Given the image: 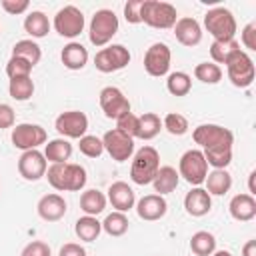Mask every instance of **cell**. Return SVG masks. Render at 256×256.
<instances>
[{"label":"cell","mask_w":256,"mask_h":256,"mask_svg":"<svg viewBox=\"0 0 256 256\" xmlns=\"http://www.w3.org/2000/svg\"><path fill=\"white\" fill-rule=\"evenodd\" d=\"M102 144H104V150L110 154V158L116 162H126L134 154V138L120 132L118 128L108 130L102 136Z\"/></svg>","instance_id":"7c38bea8"},{"label":"cell","mask_w":256,"mask_h":256,"mask_svg":"<svg viewBox=\"0 0 256 256\" xmlns=\"http://www.w3.org/2000/svg\"><path fill=\"white\" fill-rule=\"evenodd\" d=\"M58 256H86V250H84V246H80L76 242H68L60 248Z\"/></svg>","instance_id":"7dc6e473"},{"label":"cell","mask_w":256,"mask_h":256,"mask_svg":"<svg viewBox=\"0 0 256 256\" xmlns=\"http://www.w3.org/2000/svg\"><path fill=\"white\" fill-rule=\"evenodd\" d=\"M44 158L46 162H52V164H62V162H68L70 156H72V144L66 140V138H54L46 144L44 148Z\"/></svg>","instance_id":"484cf974"},{"label":"cell","mask_w":256,"mask_h":256,"mask_svg":"<svg viewBox=\"0 0 256 256\" xmlns=\"http://www.w3.org/2000/svg\"><path fill=\"white\" fill-rule=\"evenodd\" d=\"M74 232L82 242H94L102 232V222H98L96 216H82L74 224Z\"/></svg>","instance_id":"83f0119b"},{"label":"cell","mask_w":256,"mask_h":256,"mask_svg":"<svg viewBox=\"0 0 256 256\" xmlns=\"http://www.w3.org/2000/svg\"><path fill=\"white\" fill-rule=\"evenodd\" d=\"M178 174L192 186L204 184V180L208 176V164H206L202 150H196V148L186 150L178 162Z\"/></svg>","instance_id":"ba28073f"},{"label":"cell","mask_w":256,"mask_h":256,"mask_svg":"<svg viewBox=\"0 0 256 256\" xmlns=\"http://www.w3.org/2000/svg\"><path fill=\"white\" fill-rule=\"evenodd\" d=\"M134 206H136L138 216H140L142 220H146V222L160 220V218H164L166 212H168V202H166L164 196H160V194H146V196H142Z\"/></svg>","instance_id":"e0dca14e"},{"label":"cell","mask_w":256,"mask_h":256,"mask_svg":"<svg viewBox=\"0 0 256 256\" xmlns=\"http://www.w3.org/2000/svg\"><path fill=\"white\" fill-rule=\"evenodd\" d=\"M178 182H180V174H178V170L174 166H160L158 172H156V176H154V180H152L154 190L160 196L174 192L176 186H178Z\"/></svg>","instance_id":"cb8c5ba5"},{"label":"cell","mask_w":256,"mask_h":256,"mask_svg":"<svg viewBox=\"0 0 256 256\" xmlns=\"http://www.w3.org/2000/svg\"><path fill=\"white\" fill-rule=\"evenodd\" d=\"M230 216L238 222H250L256 216V198L250 194H236L228 204Z\"/></svg>","instance_id":"7402d4cb"},{"label":"cell","mask_w":256,"mask_h":256,"mask_svg":"<svg viewBox=\"0 0 256 256\" xmlns=\"http://www.w3.org/2000/svg\"><path fill=\"white\" fill-rule=\"evenodd\" d=\"M240 50V44L236 40H214L210 46V56L214 64H226V60Z\"/></svg>","instance_id":"836d02e7"},{"label":"cell","mask_w":256,"mask_h":256,"mask_svg":"<svg viewBox=\"0 0 256 256\" xmlns=\"http://www.w3.org/2000/svg\"><path fill=\"white\" fill-rule=\"evenodd\" d=\"M170 60H172V52H170L168 44L154 42L144 54V70L154 78L166 76L170 70Z\"/></svg>","instance_id":"5bb4252c"},{"label":"cell","mask_w":256,"mask_h":256,"mask_svg":"<svg viewBox=\"0 0 256 256\" xmlns=\"http://www.w3.org/2000/svg\"><path fill=\"white\" fill-rule=\"evenodd\" d=\"M160 168V154L156 148L152 146H142L134 158H132V166H130V178L134 184L138 186H146L152 184L156 172Z\"/></svg>","instance_id":"3957f363"},{"label":"cell","mask_w":256,"mask_h":256,"mask_svg":"<svg viewBox=\"0 0 256 256\" xmlns=\"http://www.w3.org/2000/svg\"><path fill=\"white\" fill-rule=\"evenodd\" d=\"M12 144L14 148L26 152V150H38L40 144H46L48 136L46 130L40 124H30V122H22L18 126L12 128Z\"/></svg>","instance_id":"30bf717a"},{"label":"cell","mask_w":256,"mask_h":256,"mask_svg":"<svg viewBox=\"0 0 256 256\" xmlns=\"http://www.w3.org/2000/svg\"><path fill=\"white\" fill-rule=\"evenodd\" d=\"M2 8L8 12V14H24L28 8H30V2L28 0H2L0 2Z\"/></svg>","instance_id":"f6af8a7d"},{"label":"cell","mask_w":256,"mask_h":256,"mask_svg":"<svg viewBox=\"0 0 256 256\" xmlns=\"http://www.w3.org/2000/svg\"><path fill=\"white\" fill-rule=\"evenodd\" d=\"M130 64V52L126 46L122 44H110V46H104L96 52L94 56V66L96 70L104 72V74H110V72H118L122 68H126Z\"/></svg>","instance_id":"9c48e42d"},{"label":"cell","mask_w":256,"mask_h":256,"mask_svg":"<svg viewBox=\"0 0 256 256\" xmlns=\"http://www.w3.org/2000/svg\"><path fill=\"white\" fill-rule=\"evenodd\" d=\"M60 60L68 70H82L88 64V50L80 42H68L60 52Z\"/></svg>","instance_id":"603a6c76"},{"label":"cell","mask_w":256,"mask_h":256,"mask_svg":"<svg viewBox=\"0 0 256 256\" xmlns=\"http://www.w3.org/2000/svg\"><path fill=\"white\" fill-rule=\"evenodd\" d=\"M174 36L182 46H188V48L198 46L200 40H202V26H200V22L196 18L182 16L174 24Z\"/></svg>","instance_id":"ac0fdd59"},{"label":"cell","mask_w":256,"mask_h":256,"mask_svg":"<svg viewBox=\"0 0 256 256\" xmlns=\"http://www.w3.org/2000/svg\"><path fill=\"white\" fill-rule=\"evenodd\" d=\"M84 24L86 20H84L82 10L72 4L60 8L54 16V30L64 38H76L84 30Z\"/></svg>","instance_id":"8fae6325"},{"label":"cell","mask_w":256,"mask_h":256,"mask_svg":"<svg viewBox=\"0 0 256 256\" xmlns=\"http://www.w3.org/2000/svg\"><path fill=\"white\" fill-rule=\"evenodd\" d=\"M48 184L58 190V192H78L86 186V170L80 164L74 162H62V164H52L46 170Z\"/></svg>","instance_id":"7a4b0ae2"},{"label":"cell","mask_w":256,"mask_h":256,"mask_svg":"<svg viewBox=\"0 0 256 256\" xmlns=\"http://www.w3.org/2000/svg\"><path fill=\"white\" fill-rule=\"evenodd\" d=\"M66 208H68V206H66V200H64L60 194H56V192L44 194V196L38 200V204H36L38 216H40L42 220H46V222H58L60 218H64Z\"/></svg>","instance_id":"d6986e66"},{"label":"cell","mask_w":256,"mask_h":256,"mask_svg":"<svg viewBox=\"0 0 256 256\" xmlns=\"http://www.w3.org/2000/svg\"><path fill=\"white\" fill-rule=\"evenodd\" d=\"M128 226H130V222H128V216L124 214V212H112V214H108L106 218H104V222H102V230L108 234V236H112V238H118V236H124L126 232H128Z\"/></svg>","instance_id":"d6a6232c"},{"label":"cell","mask_w":256,"mask_h":256,"mask_svg":"<svg viewBox=\"0 0 256 256\" xmlns=\"http://www.w3.org/2000/svg\"><path fill=\"white\" fill-rule=\"evenodd\" d=\"M190 250L196 256H212V252L216 250V238L212 232L206 230H198L192 234L190 238Z\"/></svg>","instance_id":"4dcf8cb0"},{"label":"cell","mask_w":256,"mask_h":256,"mask_svg":"<svg viewBox=\"0 0 256 256\" xmlns=\"http://www.w3.org/2000/svg\"><path fill=\"white\" fill-rule=\"evenodd\" d=\"M32 68L34 66L28 60L18 58V56H10V60L6 64V76L10 80H14V78H28L30 72H32Z\"/></svg>","instance_id":"f35d334b"},{"label":"cell","mask_w":256,"mask_h":256,"mask_svg":"<svg viewBox=\"0 0 256 256\" xmlns=\"http://www.w3.org/2000/svg\"><path fill=\"white\" fill-rule=\"evenodd\" d=\"M160 130H162V120H160L158 114L144 112L142 116H138V134H136V138L152 140L160 134Z\"/></svg>","instance_id":"f546056e"},{"label":"cell","mask_w":256,"mask_h":256,"mask_svg":"<svg viewBox=\"0 0 256 256\" xmlns=\"http://www.w3.org/2000/svg\"><path fill=\"white\" fill-rule=\"evenodd\" d=\"M204 28L214 40H234L236 18L228 8L216 6L204 14Z\"/></svg>","instance_id":"8992f818"},{"label":"cell","mask_w":256,"mask_h":256,"mask_svg":"<svg viewBox=\"0 0 256 256\" xmlns=\"http://www.w3.org/2000/svg\"><path fill=\"white\" fill-rule=\"evenodd\" d=\"M78 148L80 152L86 156V158H98L102 156L104 152V144H102V138L98 136H92V134H84L78 142Z\"/></svg>","instance_id":"ab89813d"},{"label":"cell","mask_w":256,"mask_h":256,"mask_svg":"<svg viewBox=\"0 0 256 256\" xmlns=\"http://www.w3.org/2000/svg\"><path fill=\"white\" fill-rule=\"evenodd\" d=\"M226 72H228V80L236 86V88H248L254 82L256 76V68H254V60L244 52V50H236L228 60H226Z\"/></svg>","instance_id":"52a82bcc"},{"label":"cell","mask_w":256,"mask_h":256,"mask_svg":"<svg viewBox=\"0 0 256 256\" xmlns=\"http://www.w3.org/2000/svg\"><path fill=\"white\" fill-rule=\"evenodd\" d=\"M106 200L112 204V208H116V212H128L136 204V194H134V190L126 182L118 180V182L110 184Z\"/></svg>","instance_id":"ffe728a7"},{"label":"cell","mask_w":256,"mask_h":256,"mask_svg":"<svg viewBox=\"0 0 256 256\" xmlns=\"http://www.w3.org/2000/svg\"><path fill=\"white\" fill-rule=\"evenodd\" d=\"M100 108L106 118L118 120L122 114L130 112V100L124 96V92L116 86H106L100 90Z\"/></svg>","instance_id":"9a60e30c"},{"label":"cell","mask_w":256,"mask_h":256,"mask_svg":"<svg viewBox=\"0 0 256 256\" xmlns=\"http://www.w3.org/2000/svg\"><path fill=\"white\" fill-rule=\"evenodd\" d=\"M8 94H10V98H14L16 102H26V100H30L32 94H34V82H32V78L28 76V78H14V80H10V84H8Z\"/></svg>","instance_id":"e575fe53"},{"label":"cell","mask_w":256,"mask_h":256,"mask_svg":"<svg viewBox=\"0 0 256 256\" xmlns=\"http://www.w3.org/2000/svg\"><path fill=\"white\" fill-rule=\"evenodd\" d=\"M118 16L108 10V8H100L94 12L92 20H90V28H88V38L96 48L106 46L118 32Z\"/></svg>","instance_id":"5b68a950"},{"label":"cell","mask_w":256,"mask_h":256,"mask_svg":"<svg viewBox=\"0 0 256 256\" xmlns=\"http://www.w3.org/2000/svg\"><path fill=\"white\" fill-rule=\"evenodd\" d=\"M166 88H168V92L172 96H186L190 92V88H192V78H190V74L180 72V70L172 72V74H168Z\"/></svg>","instance_id":"d590c367"},{"label":"cell","mask_w":256,"mask_h":256,"mask_svg":"<svg viewBox=\"0 0 256 256\" xmlns=\"http://www.w3.org/2000/svg\"><path fill=\"white\" fill-rule=\"evenodd\" d=\"M140 18L150 28L168 30V28H174V24L178 20V12L170 2L144 0L142 2V10H140Z\"/></svg>","instance_id":"277c9868"},{"label":"cell","mask_w":256,"mask_h":256,"mask_svg":"<svg viewBox=\"0 0 256 256\" xmlns=\"http://www.w3.org/2000/svg\"><path fill=\"white\" fill-rule=\"evenodd\" d=\"M24 30L26 34H30L32 38H44L50 32V20L44 12L40 10H32L26 18H24Z\"/></svg>","instance_id":"f1b7e54d"},{"label":"cell","mask_w":256,"mask_h":256,"mask_svg":"<svg viewBox=\"0 0 256 256\" xmlns=\"http://www.w3.org/2000/svg\"><path fill=\"white\" fill-rule=\"evenodd\" d=\"M254 178H256V170H252V172L248 174V194H250V196H254V194H256V188H254Z\"/></svg>","instance_id":"681fc988"},{"label":"cell","mask_w":256,"mask_h":256,"mask_svg":"<svg viewBox=\"0 0 256 256\" xmlns=\"http://www.w3.org/2000/svg\"><path fill=\"white\" fill-rule=\"evenodd\" d=\"M242 44H244V48H248V50H256V24L254 22H250V24H246L244 26V30H242Z\"/></svg>","instance_id":"bcb514c9"},{"label":"cell","mask_w":256,"mask_h":256,"mask_svg":"<svg viewBox=\"0 0 256 256\" xmlns=\"http://www.w3.org/2000/svg\"><path fill=\"white\" fill-rule=\"evenodd\" d=\"M46 170H48V162L40 150H26L18 158V172L28 182H36L44 178Z\"/></svg>","instance_id":"2e32d148"},{"label":"cell","mask_w":256,"mask_h":256,"mask_svg":"<svg viewBox=\"0 0 256 256\" xmlns=\"http://www.w3.org/2000/svg\"><path fill=\"white\" fill-rule=\"evenodd\" d=\"M106 196L104 192L96 190V188H90V190H84L82 196H80V208L86 216H98L104 212L106 208Z\"/></svg>","instance_id":"4316f807"},{"label":"cell","mask_w":256,"mask_h":256,"mask_svg":"<svg viewBox=\"0 0 256 256\" xmlns=\"http://www.w3.org/2000/svg\"><path fill=\"white\" fill-rule=\"evenodd\" d=\"M14 108L6 102H0V130H6V128H14Z\"/></svg>","instance_id":"ee69618b"},{"label":"cell","mask_w":256,"mask_h":256,"mask_svg":"<svg viewBox=\"0 0 256 256\" xmlns=\"http://www.w3.org/2000/svg\"><path fill=\"white\" fill-rule=\"evenodd\" d=\"M194 142L202 148L206 164L214 170H222L232 162L234 134L220 124H200L192 132Z\"/></svg>","instance_id":"6da1fadb"},{"label":"cell","mask_w":256,"mask_h":256,"mask_svg":"<svg viewBox=\"0 0 256 256\" xmlns=\"http://www.w3.org/2000/svg\"><path fill=\"white\" fill-rule=\"evenodd\" d=\"M162 128H166L172 136H184V134L188 132L190 124H188L186 116H182V114H178V112H170V114L164 116Z\"/></svg>","instance_id":"74e56055"},{"label":"cell","mask_w":256,"mask_h":256,"mask_svg":"<svg viewBox=\"0 0 256 256\" xmlns=\"http://www.w3.org/2000/svg\"><path fill=\"white\" fill-rule=\"evenodd\" d=\"M116 128H118L120 132L128 134L130 138H136V134H138V116L132 114V112L122 114V116L116 120Z\"/></svg>","instance_id":"60d3db41"},{"label":"cell","mask_w":256,"mask_h":256,"mask_svg":"<svg viewBox=\"0 0 256 256\" xmlns=\"http://www.w3.org/2000/svg\"><path fill=\"white\" fill-rule=\"evenodd\" d=\"M12 56H18V58H24L28 60L32 66H36L42 58V48L32 40V38H24V40H18L14 46H12Z\"/></svg>","instance_id":"1f68e13d"},{"label":"cell","mask_w":256,"mask_h":256,"mask_svg":"<svg viewBox=\"0 0 256 256\" xmlns=\"http://www.w3.org/2000/svg\"><path fill=\"white\" fill-rule=\"evenodd\" d=\"M194 76L204 84H218L222 80V68L214 62H200L194 68Z\"/></svg>","instance_id":"8d00e7d4"},{"label":"cell","mask_w":256,"mask_h":256,"mask_svg":"<svg viewBox=\"0 0 256 256\" xmlns=\"http://www.w3.org/2000/svg\"><path fill=\"white\" fill-rule=\"evenodd\" d=\"M20 256H50V246L42 240H32L24 246Z\"/></svg>","instance_id":"7bdbcfd3"},{"label":"cell","mask_w":256,"mask_h":256,"mask_svg":"<svg viewBox=\"0 0 256 256\" xmlns=\"http://www.w3.org/2000/svg\"><path fill=\"white\" fill-rule=\"evenodd\" d=\"M242 256H256V240H248L242 246Z\"/></svg>","instance_id":"c3c4849f"},{"label":"cell","mask_w":256,"mask_h":256,"mask_svg":"<svg viewBox=\"0 0 256 256\" xmlns=\"http://www.w3.org/2000/svg\"><path fill=\"white\" fill-rule=\"evenodd\" d=\"M142 2L144 0H128L124 4V18L128 24H140L142 18H140V10H142Z\"/></svg>","instance_id":"b9f144b4"},{"label":"cell","mask_w":256,"mask_h":256,"mask_svg":"<svg viewBox=\"0 0 256 256\" xmlns=\"http://www.w3.org/2000/svg\"><path fill=\"white\" fill-rule=\"evenodd\" d=\"M204 184H206V192L210 196H224L232 188V176H230V172L226 168L212 170V172H208Z\"/></svg>","instance_id":"d4e9b609"},{"label":"cell","mask_w":256,"mask_h":256,"mask_svg":"<svg viewBox=\"0 0 256 256\" xmlns=\"http://www.w3.org/2000/svg\"><path fill=\"white\" fill-rule=\"evenodd\" d=\"M184 208H186V212L190 216L200 218V216H204V214L210 212V208H212V196L206 192V188L194 186L184 196Z\"/></svg>","instance_id":"44dd1931"},{"label":"cell","mask_w":256,"mask_h":256,"mask_svg":"<svg viewBox=\"0 0 256 256\" xmlns=\"http://www.w3.org/2000/svg\"><path fill=\"white\" fill-rule=\"evenodd\" d=\"M212 256H232V254H230L228 250H214Z\"/></svg>","instance_id":"f907efd6"},{"label":"cell","mask_w":256,"mask_h":256,"mask_svg":"<svg viewBox=\"0 0 256 256\" xmlns=\"http://www.w3.org/2000/svg\"><path fill=\"white\" fill-rule=\"evenodd\" d=\"M54 128L66 140L68 138H78L80 140L88 130V116L80 110H66L56 118Z\"/></svg>","instance_id":"4fadbf2b"}]
</instances>
